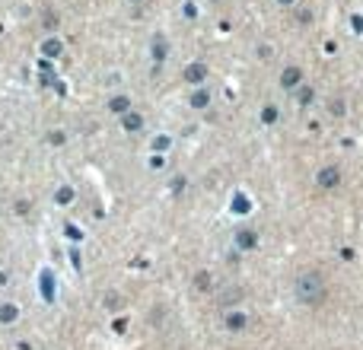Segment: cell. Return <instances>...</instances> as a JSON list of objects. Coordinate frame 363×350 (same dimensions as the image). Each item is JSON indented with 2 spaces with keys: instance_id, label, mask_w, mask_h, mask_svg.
<instances>
[{
  "instance_id": "5b68a950",
  "label": "cell",
  "mask_w": 363,
  "mask_h": 350,
  "mask_svg": "<svg viewBox=\"0 0 363 350\" xmlns=\"http://www.w3.org/2000/svg\"><path fill=\"white\" fill-rule=\"evenodd\" d=\"M236 239H239L242 248H255V233H239Z\"/></svg>"
},
{
  "instance_id": "ba28073f",
  "label": "cell",
  "mask_w": 363,
  "mask_h": 350,
  "mask_svg": "<svg viewBox=\"0 0 363 350\" xmlns=\"http://www.w3.org/2000/svg\"><path fill=\"white\" fill-rule=\"evenodd\" d=\"M242 321H245L242 315H230V321H226V325H230V328H242Z\"/></svg>"
},
{
  "instance_id": "9c48e42d",
  "label": "cell",
  "mask_w": 363,
  "mask_h": 350,
  "mask_svg": "<svg viewBox=\"0 0 363 350\" xmlns=\"http://www.w3.org/2000/svg\"><path fill=\"white\" fill-rule=\"evenodd\" d=\"M124 105H127V99H115V102H112V109H115V112H121Z\"/></svg>"
},
{
  "instance_id": "6da1fadb",
  "label": "cell",
  "mask_w": 363,
  "mask_h": 350,
  "mask_svg": "<svg viewBox=\"0 0 363 350\" xmlns=\"http://www.w3.org/2000/svg\"><path fill=\"white\" fill-rule=\"evenodd\" d=\"M293 293H297V299L302 306H319L328 293V284H325V277H322V271L306 267V271H300L297 284H293Z\"/></svg>"
},
{
  "instance_id": "277c9868",
  "label": "cell",
  "mask_w": 363,
  "mask_h": 350,
  "mask_svg": "<svg viewBox=\"0 0 363 350\" xmlns=\"http://www.w3.org/2000/svg\"><path fill=\"white\" fill-rule=\"evenodd\" d=\"M13 319H16V309H13V306H0V321H3V325H10Z\"/></svg>"
},
{
  "instance_id": "52a82bcc",
  "label": "cell",
  "mask_w": 363,
  "mask_h": 350,
  "mask_svg": "<svg viewBox=\"0 0 363 350\" xmlns=\"http://www.w3.org/2000/svg\"><path fill=\"white\" fill-rule=\"evenodd\" d=\"M201 77H204V67H201V64H194L191 70H188V80H201Z\"/></svg>"
},
{
  "instance_id": "8992f818",
  "label": "cell",
  "mask_w": 363,
  "mask_h": 350,
  "mask_svg": "<svg viewBox=\"0 0 363 350\" xmlns=\"http://www.w3.org/2000/svg\"><path fill=\"white\" fill-rule=\"evenodd\" d=\"M124 127H127V131L140 127V115H124Z\"/></svg>"
},
{
  "instance_id": "7a4b0ae2",
  "label": "cell",
  "mask_w": 363,
  "mask_h": 350,
  "mask_svg": "<svg viewBox=\"0 0 363 350\" xmlns=\"http://www.w3.org/2000/svg\"><path fill=\"white\" fill-rule=\"evenodd\" d=\"M319 185L322 188H338L341 185V169L338 166H328V169L319 172Z\"/></svg>"
},
{
  "instance_id": "3957f363",
  "label": "cell",
  "mask_w": 363,
  "mask_h": 350,
  "mask_svg": "<svg viewBox=\"0 0 363 350\" xmlns=\"http://www.w3.org/2000/svg\"><path fill=\"white\" fill-rule=\"evenodd\" d=\"M284 86H297L300 83V67H290V70H284Z\"/></svg>"
}]
</instances>
